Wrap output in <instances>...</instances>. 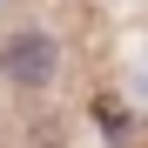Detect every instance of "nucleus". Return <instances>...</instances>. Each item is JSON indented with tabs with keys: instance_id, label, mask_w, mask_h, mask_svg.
<instances>
[{
	"instance_id": "1",
	"label": "nucleus",
	"mask_w": 148,
	"mask_h": 148,
	"mask_svg": "<svg viewBox=\"0 0 148 148\" xmlns=\"http://www.w3.org/2000/svg\"><path fill=\"white\" fill-rule=\"evenodd\" d=\"M61 61H67V47H61V34L47 20H7L0 27V88L47 94L61 81Z\"/></svg>"
},
{
	"instance_id": "2",
	"label": "nucleus",
	"mask_w": 148,
	"mask_h": 148,
	"mask_svg": "<svg viewBox=\"0 0 148 148\" xmlns=\"http://www.w3.org/2000/svg\"><path fill=\"white\" fill-rule=\"evenodd\" d=\"M0 7H14V0H0Z\"/></svg>"
}]
</instances>
